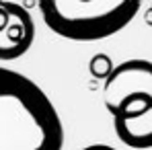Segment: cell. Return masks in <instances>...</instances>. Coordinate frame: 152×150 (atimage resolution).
<instances>
[{"instance_id": "obj_1", "label": "cell", "mask_w": 152, "mask_h": 150, "mask_svg": "<svg viewBox=\"0 0 152 150\" xmlns=\"http://www.w3.org/2000/svg\"><path fill=\"white\" fill-rule=\"evenodd\" d=\"M64 125L45 91L0 66V150H62Z\"/></svg>"}, {"instance_id": "obj_2", "label": "cell", "mask_w": 152, "mask_h": 150, "mask_svg": "<svg viewBox=\"0 0 152 150\" xmlns=\"http://www.w3.org/2000/svg\"><path fill=\"white\" fill-rule=\"evenodd\" d=\"M43 23L70 41H99L126 29L142 0H37Z\"/></svg>"}, {"instance_id": "obj_3", "label": "cell", "mask_w": 152, "mask_h": 150, "mask_svg": "<svg viewBox=\"0 0 152 150\" xmlns=\"http://www.w3.org/2000/svg\"><path fill=\"white\" fill-rule=\"evenodd\" d=\"M117 138L136 150L152 148V95H132L111 113Z\"/></svg>"}, {"instance_id": "obj_4", "label": "cell", "mask_w": 152, "mask_h": 150, "mask_svg": "<svg viewBox=\"0 0 152 150\" xmlns=\"http://www.w3.org/2000/svg\"><path fill=\"white\" fill-rule=\"evenodd\" d=\"M132 95H152V62L127 60L113 68L103 84V103L113 113L121 101Z\"/></svg>"}, {"instance_id": "obj_5", "label": "cell", "mask_w": 152, "mask_h": 150, "mask_svg": "<svg viewBox=\"0 0 152 150\" xmlns=\"http://www.w3.org/2000/svg\"><path fill=\"white\" fill-rule=\"evenodd\" d=\"M35 39V23L23 4L0 0V60L10 62L25 56Z\"/></svg>"}, {"instance_id": "obj_6", "label": "cell", "mask_w": 152, "mask_h": 150, "mask_svg": "<svg viewBox=\"0 0 152 150\" xmlns=\"http://www.w3.org/2000/svg\"><path fill=\"white\" fill-rule=\"evenodd\" d=\"M113 62H111V58L109 56H105V53H97V56H93L91 58V62H88V72L95 76V78H99V80H105L107 76L113 72Z\"/></svg>"}, {"instance_id": "obj_7", "label": "cell", "mask_w": 152, "mask_h": 150, "mask_svg": "<svg viewBox=\"0 0 152 150\" xmlns=\"http://www.w3.org/2000/svg\"><path fill=\"white\" fill-rule=\"evenodd\" d=\"M82 150H117V148H113L109 144H91V146H84Z\"/></svg>"}, {"instance_id": "obj_8", "label": "cell", "mask_w": 152, "mask_h": 150, "mask_svg": "<svg viewBox=\"0 0 152 150\" xmlns=\"http://www.w3.org/2000/svg\"><path fill=\"white\" fill-rule=\"evenodd\" d=\"M148 17H150V23H152V4H150V12H148Z\"/></svg>"}]
</instances>
